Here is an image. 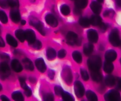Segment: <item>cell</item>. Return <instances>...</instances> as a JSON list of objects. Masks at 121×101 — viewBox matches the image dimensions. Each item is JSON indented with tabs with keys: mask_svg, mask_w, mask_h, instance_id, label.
<instances>
[{
	"mask_svg": "<svg viewBox=\"0 0 121 101\" xmlns=\"http://www.w3.org/2000/svg\"><path fill=\"white\" fill-rule=\"evenodd\" d=\"M73 58L75 61L80 64L82 62V56L78 51H74L73 53Z\"/></svg>",
	"mask_w": 121,
	"mask_h": 101,
	"instance_id": "obj_29",
	"label": "cell"
},
{
	"mask_svg": "<svg viewBox=\"0 0 121 101\" xmlns=\"http://www.w3.org/2000/svg\"><path fill=\"white\" fill-rule=\"evenodd\" d=\"M114 69L113 65L110 61H106L104 63L103 65V70L107 73H110Z\"/></svg>",
	"mask_w": 121,
	"mask_h": 101,
	"instance_id": "obj_21",
	"label": "cell"
},
{
	"mask_svg": "<svg viewBox=\"0 0 121 101\" xmlns=\"http://www.w3.org/2000/svg\"><path fill=\"white\" fill-rule=\"evenodd\" d=\"M29 23L32 26L35 27L39 32L43 36L45 35V31L43 23L36 17H30L29 19Z\"/></svg>",
	"mask_w": 121,
	"mask_h": 101,
	"instance_id": "obj_4",
	"label": "cell"
},
{
	"mask_svg": "<svg viewBox=\"0 0 121 101\" xmlns=\"http://www.w3.org/2000/svg\"><path fill=\"white\" fill-rule=\"evenodd\" d=\"M15 35H16V37L20 40L22 43H23L25 40V32L23 31L22 29H18L15 32Z\"/></svg>",
	"mask_w": 121,
	"mask_h": 101,
	"instance_id": "obj_24",
	"label": "cell"
},
{
	"mask_svg": "<svg viewBox=\"0 0 121 101\" xmlns=\"http://www.w3.org/2000/svg\"><path fill=\"white\" fill-rule=\"evenodd\" d=\"M23 64L27 70H30V71H33L34 70V66H33V63L28 58H25V59H23Z\"/></svg>",
	"mask_w": 121,
	"mask_h": 101,
	"instance_id": "obj_20",
	"label": "cell"
},
{
	"mask_svg": "<svg viewBox=\"0 0 121 101\" xmlns=\"http://www.w3.org/2000/svg\"><path fill=\"white\" fill-rule=\"evenodd\" d=\"M99 28L100 31H102V32H104L106 31V30H107V28H108V25L104 23H102L99 25Z\"/></svg>",
	"mask_w": 121,
	"mask_h": 101,
	"instance_id": "obj_43",
	"label": "cell"
},
{
	"mask_svg": "<svg viewBox=\"0 0 121 101\" xmlns=\"http://www.w3.org/2000/svg\"><path fill=\"white\" fill-rule=\"evenodd\" d=\"M90 8L93 12L96 14H99L102 9V7L100 3H99L98 1H95L91 2L90 4Z\"/></svg>",
	"mask_w": 121,
	"mask_h": 101,
	"instance_id": "obj_15",
	"label": "cell"
},
{
	"mask_svg": "<svg viewBox=\"0 0 121 101\" xmlns=\"http://www.w3.org/2000/svg\"><path fill=\"white\" fill-rule=\"evenodd\" d=\"M35 65L37 69L41 73H44L46 70V66L42 58H39L35 61Z\"/></svg>",
	"mask_w": 121,
	"mask_h": 101,
	"instance_id": "obj_13",
	"label": "cell"
},
{
	"mask_svg": "<svg viewBox=\"0 0 121 101\" xmlns=\"http://www.w3.org/2000/svg\"><path fill=\"white\" fill-rule=\"evenodd\" d=\"M5 47V43L4 40L2 39L1 37L0 36V47Z\"/></svg>",
	"mask_w": 121,
	"mask_h": 101,
	"instance_id": "obj_49",
	"label": "cell"
},
{
	"mask_svg": "<svg viewBox=\"0 0 121 101\" xmlns=\"http://www.w3.org/2000/svg\"><path fill=\"white\" fill-rule=\"evenodd\" d=\"M102 23V18H101V17H100L99 15H93V16H92L91 17L90 23L92 24L93 25L97 26V25H99Z\"/></svg>",
	"mask_w": 121,
	"mask_h": 101,
	"instance_id": "obj_18",
	"label": "cell"
},
{
	"mask_svg": "<svg viewBox=\"0 0 121 101\" xmlns=\"http://www.w3.org/2000/svg\"><path fill=\"white\" fill-rule=\"evenodd\" d=\"M1 58L3 60H4V61H9L10 60V56H9V54H6V53H2L1 54Z\"/></svg>",
	"mask_w": 121,
	"mask_h": 101,
	"instance_id": "obj_45",
	"label": "cell"
},
{
	"mask_svg": "<svg viewBox=\"0 0 121 101\" xmlns=\"http://www.w3.org/2000/svg\"><path fill=\"white\" fill-rule=\"evenodd\" d=\"M54 99V97H53V94L51 93H46L43 96V100L45 101H53Z\"/></svg>",
	"mask_w": 121,
	"mask_h": 101,
	"instance_id": "obj_39",
	"label": "cell"
},
{
	"mask_svg": "<svg viewBox=\"0 0 121 101\" xmlns=\"http://www.w3.org/2000/svg\"><path fill=\"white\" fill-rule=\"evenodd\" d=\"M120 46H121V44H120Z\"/></svg>",
	"mask_w": 121,
	"mask_h": 101,
	"instance_id": "obj_58",
	"label": "cell"
},
{
	"mask_svg": "<svg viewBox=\"0 0 121 101\" xmlns=\"http://www.w3.org/2000/svg\"><path fill=\"white\" fill-rule=\"evenodd\" d=\"M9 5L12 8H18L19 6V1L18 0H7Z\"/></svg>",
	"mask_w": 121,
	"mask_h": 101,
	"instance_id": "obj_35",
	"label": "cell"
},
{
	"mask_svg": "<svg viewBox=\"0 0 121 101\" xmlns=\"http://www.w3.org/2000/svg\"><path fill=\"white\" fill-rule=\"evenodd\" d=\"M88 0H75V7L80 9H83L87 7Z\"/></svg>",
	"mask_w": 121,
	"mask_h": 101,
	"instance_id": "obj_28",
	"label": "cell"
},
{
	"mask_svg": "<svg viewBox=\"0 0 121 101\" xmlns=\"http://www.w3.org/2000/svg\"><path fill=\"white\" fill-rule=\"evenodd\" d=\"M45 21L48 25L52 27H56L58 24L56 18L52 14H48L45 17Z\"/></svg>",
	"mask_w": 121,
	"mask_h": 101,
	"instance_id": "obj_11",
	"label": "cell"
},
{
	"mask_svg": "<svg viewBox=\"0 0 121 101\" xmlns=\"http://www.w3.org/2000/svg\"><path fill=\"white\" fill-rule=\"evenodd\" d=\"M29 81H30V82H31V83H35L36 82L37 80H36V79L35 78V77H29Z\"/></svg>",
	"mask_w": 121,
	"mask_h": 101,
	"instance_id": "obj_51",
	"label": "cell"
},
{
	"mask_svg": "<svg viewBox=\"0 0 121 101\" xmlns=\"http://www.w3.org/2000/svg\"><path fill=\"white\" fill-rule=\"evenodd\" d=\"M62 76L65 82L68 85H70L73 81V74L70 67L65 66L62 72Z\"/></svg>",
	"mask_w": 121,
	"mask_h": 101,
	"instance_id": "obj_7",
	"label": "cell"
},
{
	"mask_svg": "<svg viewBox=\"0 0 121 101\" xmlns=\"http://www.w3.org/2000/svg\"><path fill=\"white\" fill-rule=\"evenodd\" d=\"M91 75L92 79L96 82H100L103 79V76L99 70L91 71Z\"/></svg>",
	"mask_w": 121,
	"mask_h": 101,
	"instance_id": "obj_17",
	"label": "cell"
},
{
	"mask_svg": "<svg viewBox=\"0 0 121 101\" xmlns=\"http://www.w3.org/2000/svg\"><path fill=\"white\" fill-rule=\"evenodd\" d=\"M62 97L64 101H74V98L70 93L67 92H64L62 94Z\"/></svg>",
	"mask_w": 121,
	"mask_h": 101,
	"instance_id": "obj_32",
	"label": "cell"
},
{
	"mask_svg": "<svg viewBox=\"0 0 121 101\" xmlns=\"http://www.w3.org/2000/svg\"><path fill=\"white\" fill-rule=\"evenodd\" d=\"M74 14L76 15L81 14V9L79 8H78V7H75V8H74Z\"/></svg>",
	"mask_w": 121,
	"mask_h": 101,
	"instance_id": "obj_47",
	"label": "cell"
},
{
	"mask_svg": "<svg viewBox=\"0 0 121 101\" xmlns=\"http://www.w3.org/2000/svg\"><path fill=\"white\" fill-rule=\"evenodd\" d=\"M2 89H3V86H2L1 84L0 83V91H1Z\"/></svg>",
	"mask_w": 121,
	"mask_h": 101,
	"instance_id": "obj_55",
	"label": "cell"
},
{
	"mask_svg": "<svg viewBox=\"0 0 121 101\" xmlns=\"http://www.w3.org/2000/svg\"><path fill=\"white\" fill-rule=\"evenodd\" d=\"M7 0H0V6L1 7L3 8H7L8 7Z\"/></svg>",
	"mask_w": 121,
	"mask_h": 101,
	"instance_id": "obj_42",
	"label": "cell"
},
{
	"mask_svg": "<svg viewBox=\"0 0 121 101\" xmlns=\"http://www.w3.org/2000/svg\"><path fill=\"white\" fill-rule=\"evenodd\" d=\"M86 96L88 100L91 101H97V96L95 92L91 90H87L86 92Z\"/></svg>",
	"mask_w": 121,
	"mask_h": 101,
	"instance_id": "obj_30",
	"label": "cell"
},
{
	"mask_svg": "<svg viewBox=\"0 0 121 101\" xmlns=\"http://www.w3.org/2000/svg\"><path fill=\"white\" fill-rule=\"evenodd\" d=\"M109 40L110 44L114 47H118L120 46L121 41L120 40L119 30L117 28H114L112 30L109 36Z\"/></svg>",
	"mask_w": 121,
	"mask_h": 101,
	"instance_id": "obj_2",
	"label": "cell"
},
{
	"mask_svg": "<svg viewBox=\"0 0 121 101\" xmlns=\"http://www.w3.org/2000/svg\"><path fill=\"white\" fill-rule=\"evenodd\" d=\"M54 90L55 94L56 95H58V96H61L62 93L64 92V90L62 89V88L60 86H55L54 88Z\"/></svg>",
	"mask_w": 121,
	"mask_h": 101,
	"instance_id": "obj_38",
	"label": "cell"
},
{
	"mask_svg": "<svg viewBox=\"0 0 121 101\" xmlns=\"http://www.w3.org/2000/svg\"><path fill=\"white\" fill-rule=\"evenodd\" d=\"M80 72H81V77H82V79H83L84 81H87L89 79V75H88V73H87V72L86 71L85 69H81Z\"/></svg>",
	"mask_w": 121,
	"mask_h": 101,
	"instance_id": "obj_37",
	"label": "cell"
},
{
	"mask_svg": "<svg viewBox=\"0 0 121 101\" xmlns=\"http://www.w3.org/2000/svg\"><path fill=\"white\" fill-rule=\"evenodd\" d=\"M87 65L91 71L99 70L102 66V59L97 55L91 56L87 60Z\"/></svg>",
	"mask_w": 121,
	"mask_h": 101,
	"instance_id": "obj_1",
	"label": "cell"
},
{
	"mask_svg": "<svg viewBox=\"0 0 121 101\" xmlns=\"http://www.w3.org/2000/svg\"><path fill=\"white\" fill-rule=\"evenodd\" d=\"M31 1H32V2H35V0H31Z\"/></svg>",
	"mask_w": 121,
	"mask_h": 101,
	"instance_id": "obj_56",
	"label": "cell"
},
{
	"mask_svg": "<svg viewBox=\"0 0 121 101\" xmlns=\"http://www.w3.org/2000/svg\"><path fill=\"white\" fill-rule=\"evenodd\" d=\"M30 45H31L32 47L36 50H39L42 47V44L39 40H36L33 43L30 44Z\"/></svg>",
	"mask_w": 121,
	"mask_h": 101,
	"instance_id": "obj_34",
	"label": "cell"
},
{
	"mask_svg": "<svg viewBox=\"0 0 121 101\" xmlns=\"http://www.w3.org/2000/svg\"><path fill=\"white\" fill-rule=\"evenodd\" d=\"M0 99L2 100V101H9L10 99L7 97L5 95H1V96H0Z\"/></svg>",
	"mask_w": 121,
	"mask_h": 101,
	"instance_id": "obj_50",
	"label": "cell"
},
{
	"mask_svg": "<svg viewBox=\"0 0 121 101\" xmlns=\"http://www.w3.org/2000/svg\"><path fill=\"white\" fill-rule=\"evenodd\" d=\"M66 41L68 44L71 46L77 45L79 46L81 44V40H80L78 37V36L76 33L73 31L68 32L66 36Z\"/></svg>",
	"mask_w": 121,
	"mask_h": 101,
	"instance_id": "obj_3",
	"label": "cell"
},
{
	"mask_svg": "<svg viewBox=\"0 0 121 101\" xmlns=\"http://www.w3.org/2000/svg\"><path fill=\"white\" fill-rule=\"evenodd\" d=\"M60 10L61 13L64 16H68L70 13V8L68 5H66V4H63L62 5H61Z\"/></svg>",
	"mask_w": 121,
	"mask_h": 101,
	"instance_id": "obj_31",
	"label": "cell"
},
{
	"mask_svg": "<svg viewBox=\"0 0 121 101\" xmlns=\"http://www.w3.org/2000/svg\"><path fill=\"white\" fill-rule=\"evenodd\" d=\"M25 38L29 44L33 43L36 40L35 32L32 29H27L25 31Z\"/></svg>",
	"mask_w": 121,
	"mask_h": 101,
	"instance_id": "obj_12",
	"label": "cell"
},
{
	"mask_svg": "<svg viewBox=\"0 0 121 101\" xmlns=\"http://www.w3.org/2000/svg\"><path fill=\"white\" fill-rule=\"evenodd\" d=\"M116 58H117V53L114 50H109L106 53L105 59L106 61L112 62L116 60Z\"/></svg>",
	"mask_w": 121,
	"mask_h": 101,
	"instance_id": "obj_14",
	"label": "cell"
},
{
	"mask_svg": "<svg viewBox=\"0 0 121 101\" xmlns=\"http://www.w3.org/2000/svg\"><path fill=\"white\" fill-rule=\"evenodd\" d=\"M121 95L116 90H110L104 95V99L106 101H117L121 99Z\"/></svg>",
	"mask_w": 121,
	"mask_h": 101,
	"instance_id": "obj_6",
	"label": "cell"
},
{
	"mask_svg": "<svg viewBox=\"0 0 121 101\" xmlns=\"http://www.w3.org/2000/svg\"><path fill=\"white\" fill-rule=\"evenodd\" d=\"M46 56L49 60H52L55 59L56 56V53L55 49L53 48L49 47L46 50Z\"/></svg>",
	"mask_w": 121,
	"mask_h": 101,
	"instance_id": "obj_25",
	"label": "cell"
},
{
	"mask_svg": "<svg viewBox=\"0 0 121 101\" xmlns=\"http://www.w3.org/2000/svg\"><path fill=\"white\" fill-rule=\"evenodd\" d=\"M94 49V46L92 44L86 43L84 45L83 47V52L86 56H89L91 54Z\"/></svg>",
	"mask_w": 121,
	"mask_h": 101,
	"instance_id": "obj_19",
	"label": "cell"
},
{
	"mask_svg": "<svg viewBox=\"0 0 121 101\" xmlns=\"http://www.w3.org/2000/svg\"><path fill=\"white\" fill-rule=\"evenodd\" d=\"M116 5L118 7H121V0H115Z\"/></svg>",
	"mask_w": 121,
	"mask_h": 101,
	"instance_id": "obj_52",
	"label": "cell"
},
{
	"mask_svg": "<svg viewBox=\"0 0 121 101\" xmlns=\"http://www.w3.org/2000/svg\"><path fill=\"white\" fill-rule=\"evenodd\" d=\"M74 92L78 97H82L84 95V87L82 83L80 81H75L74 83Z\"/></svg>",
	"mask_w": 121,
	"mask_h": 101,
	"instance_id": "obj_8",
	"label": "cell"
},
{
	"mask_svg": "<svg viewBox=\"0 0 121 101\" xmlns=\"http://www.w3.org/2000/svg\"><path fill=\"white\" fill-rule=\"evenodd\" d=\"M11 96H12L13 99H14V101H22L24 100V96H23L22 92H20V91L14 92L12 93Z\"/></svg>",
	"mask_w": 121,
	"mask_h": 101,
	"instance_id": "obj_26",
	"label": "cell"
},
{
	"mask_svg": "<svg viewBox=\"0 0 121 101\" xmlns=\"http://www.w3.org/2000/svg\"><path fill=\"white\" fill-rule=\"evenodd\" d=\"M87 38L90 42L96 43L99 39L98 33L95 30L90 29L87 31Z\"/></svg>",
	"mask_w": 121,
	"mask_h": 101,
	"instance_id": "obj_9",
	"label": "cell"
},
{
	"mask_svg": "<svg viewBox=\"0 0 121 101\" xmlns=\"http://www.w3.org/2000/svg\"><path fill=\"white\" fill-rule=\"evenodd\" d=\"M24 93H25V95H26L27 97H29V96H30L31 95H32V90H31V89H30L29 87L27 86L25 89H24Z\"/></svg>",
	"mask_w": 121,
	"mask_h": 101,
	"instance_id": "obj_44",
	"label": "cell"
},
{
	"mask_svg": "<svg viewBox=\"0 0 121 101\" xmlns=\"http://www.w3.org/2000/svg\"><path fill=\"white\" fill-rule=\"evenodd\" d=\"M97 1L99 3H103V2L104 1V0H97Z\"/></svg>",
	"mask_w": 121,
	"mask_h": 101,
	"instance_id": "obj_54",
	"label": "cell"
},
{
	"mask_svg": "<svg viewBox=\"0 0 121 101\" xmlns=\"http://www.w3.org/2000/svg\"><path fill=\"white\" fill-rule=\"evenodd\" d=\"M10 16L12 21L14 22V23H18L20 21V12L18 9H17V8H13L11 10Z\"/></svg>",
	"mask_w": 121,
	"mask_h": 101,
	"instance_id": "obj_10",
	"label": "cell"
},
{
	"mask_svg": "<svg viewBox=\"0 0 121 101\" xmlns=\"http://www.w3.org/2000/svg\"><path fill=\"white\" fill-rule=\"evenodd\" d=\"M26 23V21L25 20H23L21 21V24H22V25H25Z\"/></svg>",
	"mask_w": 121,
	"mask_h": 101,
	"instance_id": "obj_53",
	"label": "cell"
},
{
	"mask_svg": "<svg viewBox=\"0 0 121 101\" xmlns=\"http://www.w3.org/2000/svg\"><path fill=\"white\" fill-rule=\"evenodd\" d=\"M6 40L8 44L11 46L12 47H16L18 46V43H17V40L11 35L10 34H7L6 36Z\"/></svg>",
	"mask_w": 121,
	"mask_h": 101,
	"instance_id": "obj_23",
	"label": "cell"
},
{
	"mask_svg": "<svg viewBox=\"0 0 121 101\" xmlns=\"http://www.w3.org/2000/svg\"><path fill=\"white\" fill-rule=\"evenodd\" d=\"M19 81H20V83L21 86H22V88H23V89H25V88L27 86L26 83V80L24 77H20Z\"/></svg>",
	"mask_w": 121,
	"mask_h": 101,
	"instance_id": "obj_40",
	"label": "cell"
},
{
	"mask_svg": "<svg viewBox=\"0 0 121 101\" xmlns=\"http://www.w3.org/2000/svg\"><path fill=\"white\" fill-rule=\"evenodd\" d=\"M115 15V11L112 9L110 10H107L103 13V16L104 17H109V18H112Z\"/></svg>",
	"mask_w": 121,
	"mask_h": 101,
	"instance_id": "obj_36",
	"label": "cell"
},
{
	"mask_svg": "<svg viewBox=\"0 0 121 101\" xmlns=\"http://www.w3.org/2000/svg\"><path fill=\"white\" fill-rule=\"evenodd\" d=\"M0 21L3 24H7L8 22V17L6 13L3 10H0Z\"/></svg>",
	"mask_w": 121,
	"mask_h": 101,
	"instance_id": "obj_33",
	"label": "cell"
},
{
	"mask_svg": "<svg viewBox=\"0 0 121 101\" xmlns=\"http://www.w3.org/2000/svg\"><path fill=\"white\" fill-rule=\"evenodd\" d=\"M66 54H67V52H66L65 50H60L58 52V57L60 58V59H63L66 56Z\"/></svg>",
	"mask_w": 121,
	"mask_h": 101,
	"instance_id": "obj_41",
	"label": "cell"
},
{
	"mask_svg": "<svg viewBox=\"0 0 121 101\" xmlns=\"http://www.w3.org/2000/svg\"><path fill=\"white\" fill-rule=\"evenodd\" d=\"M116 79L112 75H109L105 77V84L109 87H112L115 85Z\"/></svg>",
	"mask_w": 121,
	"mask_h": 101,
	"instance_id": "obj_22",
	"label": "cell"
},
{
	"mask_svg": "<svg viewBox=\"0 0 121 101\" xmlns=\"http://www.w3.org/2000/svg\"><path fill=\"white\" fill-rule=\"evenodd\" d=\"M78 23L84 28H87L90 25V20L86 17H81L80 18Z\"/></svg>",
	"mask_w": 121,
	"mask_h": 101,
	"instance_id": "obj_27",
	"label": "cell"
},
{
	"mask_svg": "<svg viewBox=\"0 0 121 101\" xmlns=\"http://www.w3.org/2000/svg\"><path fill=\"white\" fill-rule=\"evenodd\" d=\"M11 67H12V69L16 72L19 73L20 72H22V70H23V67H22V65L19 62V61L18 60H17V59H14V60H13L11 61Z\"/></svg>",
	"mask_w": 121,
	"mask_h": 101,
	"instance_id": "obj_16",
	"label": "cell"
},
{
	"mask_svg": "<svg viewBox=\"0 0 121 101\" xmlns=\"http://www.w3.org/2000/svg\"><path fill=\"white\" fill-rule=\"evenodd\" d=\"M117 88L121 91V78H119L117 81Z\"/></svg>",
	"mask_w": 121,
	"mask_h": 101,
	"instance_id": "obj_48",
	"label": "cell"
},
{
	"mask_svg": "<svg viewBox=\"0 0 121 101\" xmlns=\"http://www.w3.org/2000/svg\"><path fill=\"white\" fill-rule=\"evenodd\" d=\"M120 63H121V58L120 59Z\"/></svg>",
	"mask_w": 121,
	"mask_h": 101,
	"instance_id": "obj_57",
	"label": "cell"
},
{
	"mask_svg": "<svg viewBox=\"0 0 121 101\" xmlns=\"http://www.w3.org/2000/svg\"><path fill=\"white\" fill-rule=\"evenodd\" d=\"M10 74V69L7 63L4 61L0 63V78L4 80Z\"/></svg>",
	"mask_w": 121,
	"mask_h": 101,
	"instance_id": "obj_5",
	"label": "cell"
},
{
	"mask_svg": "<svg viewBox=\"0 0 121 101\" xmlns=\"http://www.w3.org/2000/svg\"><path fill=\"white\" fill-rule=\"evenodd\" d=\"M48 76L51 79H53L55 77V72L53 71V70H49L48 72Z\"/></svg>",
	"mask_w": 121,
	"mask_h": 101,
	"instance_id": "obj_46",
	"label": "cell"
}]
</instances>
